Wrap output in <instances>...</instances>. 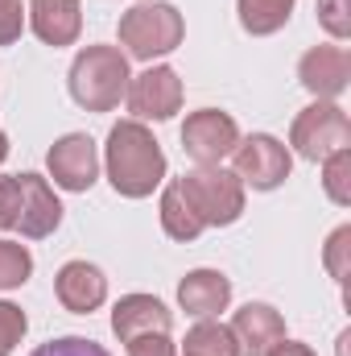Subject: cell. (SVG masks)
I'll use <instances>...</instances> for the list:
<instances>
[{
	"label": "cell",
	"mask_w": 351,
	"mask_h": 356,
	"mask_svg": "<svg viewBox=\"0 0 351 356\" xmlns=\"http://www.w3.org/2000/svg\"><path fill=\"white\" fill-rule=\"evenodd\" d=\"M166 178V154L141 120H120L108 133V182L124 199H145Z\"/></svg>",
	"instance_id": "6da1fadb"
},
{
	"label": "cell",
	"mask_w": 351,
	"mask_h": 356,
	"mask_svg": "<svg viewBox=\"0 0 351 356\" xmlns=\"http://www.w3.org/2000/svg\"><path fill=\"white\" fill-rule=\"evenodd\" d=\"M128 58L116 46H87L71 63V95L87 112H112L128 91Z\"/></svg>",
	"instance_id": "7a4b0ae2"
},
{
	"label": "cell",
	"mask_w": 351,
	"mask_h": 356,
	"mask_svg": "<svg viewBox=\"0 0 351 356\" xmlns=\"http://www.w3.org/2000/svg\"><path fill=\"white\" fill-rule=\"evenodd\" d=\"M182 33H186L182 13L174 4H162V0L157 4H132L120 17V46L141 63H153V58L178 50Z\"/></svg>",
	"instance_id": "3957f363"
},
{
	"label": "cell",
	"mask_w": 351,
	"mask_h": 356,
	"mask_svg": "<svg viewBox=\"0 0 351 356\" xmlns=\"http://www.w3.org/2000/svg\"><path fill=\"white\" fill-rule=\"evenodd\" d=\"M178 186L198 211L203 228H228L244 211V182L223 166H198L186 178H178Z\"/></svg>",
	"instance_id": "277c9868"
},
{
	"label": "cell",
	"mask_w": 351,
	"mask_h": 356,
	"mask_svg": "<svg viewBox=\"0 0 351 356\" xmlns=\"http://www.w3.org/2000/svg\"><path fill=\"white\" fill-rule=\"evenodd\" d=\"M289 145L306 158V162H327L331 154L351 149V120L335 99H318L310 108L298 112L293 129H289Z\"/></svg>",
	"instance_id": "5b68a950"
},
{
	"label": "cell",
	"mask_w": 351,
	"mask_h": 356,
	"mask_svg": "<svg viewBox=\"0 0 351 356\" xmlns=\"http://www.w3.org/2000/svg\"><path fill=\"white\" fill-rule=\"evenodd\" d=\"M240 145V129L228 112L219 108H203V112H190L186 124H182V149L186 158H194L198 166H219L232 149Z\"/></svg>",
	"instance_id": "8992f818"
},
{
	"label": "cell",
	"mask_w": 351,
	"mask_h": 356,
	"mask_svg": "<svg viewBox=\"0 0 351 356\" xmlns=\"http://www.w3.org/2000/svg\"><path fill=\"white\" fill-rule=\"evenodd\" d=\"M232 154H236V170L232 175L240 178V182H248L252 191H277L289 178V166H293L289 149L277 137H268V133H252Z\"/></svg>",
	"instance_id": "52a82bcc"
},
{
	"label": "cell",
	"mask_w": 351,
	"mask_h": 356,
	"mask_svg": "<svg viewBox=\"0 0 351 356\" xmlns=\"http://www.w3.org/2000/svg\"><path fill=\"white\" fill-rule=\"evenodd\" d=\"M128 112L141 120H170L182 108V79L174 67H149L128 79Z\"/></svg>",
	"instance_id": "ba28073f"
},
{
	"label": "cell",
	"mask_w": 351,
	"mask_h": 356,
	"mask_svg": "<svg viewBox=\"0 0 351 356\" xmlns=\"http://www.w3.org/2000/svg\"><path fill=\"white\" fill-rule=\"evenodd\" d=\"M46 166L54 182L62 191H91L95 178H99V154H95V141L87 133H67L62 141H54V149L46 154Z\"/></svg>",
	"instance_id": "9c48e42d"
},
{
	"label": "cell",
	"mask_w": 351,
	"mask_h": 356,
	"mask_svg": "<svg viewBox=\"0 0 351 356\" xmlns=\"http://www.w3.org/2000/svg\"><path fill=\"white\" fill-rule=\"evenodd\" d=\"M298 79H302V88L310 91V95H318V99L343 95L351 83L348 50L343 46H314V50H306L302 63H298Z\"/></svg>",
	"instance_id": "30bf717a"
},
{
	"label": "cell",
	"mask_w": 351,
	"mask_h": 356,
	"mask_svg": "<svg viewBox=\"0 0 351 356\" xmlns=\"http://www.w3.org/2000/svg\"><path fill=\"white\" fill-rule=\"evenodd\" d=\"M17 182H21V211H17L21 236H29V241L50 236V232L62 224V203H58V195L50 191V182L42 175H17Z\"/></svg>",
	"instance_id": "8fae6325"
},
{
	"label": "cell",
	"mask_w": 351,
	"mask_h": 356,
	"mask_svg": "<svg viewBox=\"0 0 351 356\" xmlns=\"http://www.w3.org/2000/svg\"><path fill=\"white\" fill-rule=\"evenodd\" d=\"M232 340H236L240 356H268L285 340V319L268 302H248L232 319Z\"/></svg>",
	"instance_id": "7c38bea8"
},
{
	"label": "cell",
	"mask_w": 351,
	"mask_h": 356,
	"mask_svg": "<svg viewBox=\"0 0 351 356\" xmlns=\"http://www.w3.org/2000/svg\"><path fill=\"white\" fill-rule=\"evenodd\" d=\"M170 327H174V315L153 294H124L112 311V332L124 344L137 336H170Z\"/></svg>",
	"instance_id": "4fadbf2b"
},
{
	"label": "cell",
	"mask_w": 351,
	"mask_h": 356,
	"mask_svg": "<svg viewBox=\"0 0 351 356\" xmlns=\"http://www.w3.org/2000/svg\"><path fill=\"white\" fill-rule=\"evenodd\" d=\"M54 294H58V302L67 311L91 315L108 298V277L99 273V266H91V261H67V266L58 269V277H54Z\"/></svg>",
	"instance_id": "5bb4252c"
},
{
	"label": "cell",
	"mask_w": 351,
	"mask_h": 356,
	"mask_svg": "<svg viewBox=\"0 0 351 356\" xmlns=\"http://www.w3.org/2000/svg\"><path fill=\"white\" fill-rule=\"evenodd\" d=\"M29 29L46 46H71L83 29L79 0H29Z\"/></svg>",
	"instance_id": "9a60e30c"
},
{
	"label": "cell",
	"mask_w": 351,
	"mask_h": 356,
	"mask_svg": "<svg viewBox=\"0 0 351 356\" xmlns=\"http://www.w3.org/2000/svg\"><path fill=\"white\" fill-rule=\"evenodd\" d=\"M178 302H182L186 315H194V319H211V315H219V311L232 302V282H228L219 269H194V273L182 277V286H178Z\"/></svg>",
	"instance_id": "2e32d148"
},
{
	"label": "cell",
	"mask_w": 351,
	"mask_h": 356,
	"mask_svg": "<svg viewBox=\"0 0 351 356\" xmlns=\"http://www.w3.org/2000/svg\"><path fill=\"white\" fill-rule=\"evenodd\" d=\"M162 228H166L170 241H198L203 236V220H198V211L190 207V199L182 195L178 182H170L162 191Z\"/></svg>",
	"instance_id": "e0dca14e"
},
{
	"label": "cell",
	"mask_w": 351,
	"mask_h": 356,
	"mask_svg": "<svg viewBox=\"0 0 351 356\" xmlns=\"http://www.w3.org/2000/svg\"><path fill=\"white\" fill-rule=\"evenodd\" d=\"M236 8H240V25L252 38H268L289 21L293 0H236Z\"/></svg>",
	"instance_id": "ac0fdd59"
},
{
	"label": "cell",
	"mask_w": 351,
	"mask_h": 356,
	"mask_svg": "<svg viewBox=\"0 0 351 356\" xmlns=\"http://www.w3.org/2000/svg\"><path fill=\"white\" fill-rule=\"evenodd\" d=\"M186 356H240L232 327L223 323H198L186 332Z\"/></svg>",
	"instance_id": "d6986e66"
},
{
	"label": "cell",
	"mask_w": 351,
	"mask_h": 356,
	"mask_svg": "<svg viewBox=\"0 0 351 356\" xmlns=\"http://www.w3.org/2000/svg\"><path fill=\"white\" fill-rule=\"evenodd\" d=\"M323 191L339 207L351 203V149H339V154H331L323 162Z\"/></svg>",
	"instance_id": "ffe728a7"
},
{
	"label": "cell",
	"mask_w": 351,
	"mask_h": 356,
	"mask_svg": "<svg viewBox=\"0 0 351 356\" xmlns=\"http://www.w3.org/2000/svg\"><path fill=\"white\" fill-rule=\"evenodd\" d=\"M29 273H33V257H29V249L17 245V241H0V290H17V286H25Z\"/></svg>",
	"instance_id": "44dd1931"
},
{
	"label": "cell",
	"mask_w": 351,
	"mask_h": 356,
	"mask_svg": "<svg viewBox=\"0 0 351 356\" xmlns=\"http://www.w3.org/2000/svg\"><path fill=\"white\" fill-rule=\"evenodd\" d=\"M327 273L335 277V282H348L351 273V228L343 224V228H335L331 232V241H327Z\"/></svg>",
	"instance_id": "7402d4cb"
},
{
	"label": "cell",
	"mask_w": 351,
	"mask_h": 356,
	"mask_svg": "<svg viewBox=\"0 0 351 356\" xmlns=\"http://www.w3.org/2000/svg\"><path fill=\"white\" fill-rule=\"evenodd\" d=\"M29 356H112L103 344H95L87 336H58L50 344H37Z\"/></svg>",
	"instance_id": "603a6c76"
},
{
	"label": "cell",
	"mask_w": 351,
	"mask_h": 356,
	"mask_svg": "<svg viewBox=\"0 0 351 356\" xmlns=\"http://www.w3.org/2000/svg\"><path fill=\"white\" fill-rule=\"evenodd\" d=\"M318 25L335 42H348L351 38V0H318Z\"/></svg>",
	"instance_id": "cb8c5ba5"
},
{
	"label": "cell",
	"mask_w": 351,
	"mask_h": 356,
	"mask_svg": "<svg viewBox=\"0 0 351 356\" xmlns=\"http://www.w3.org/2000/svg\"><path fill=\"white\" fill-rule=\"evenodd\" d=\"M25 327H29L25 311L12 307V302H0V356H12V348H17L21 336H25Z\"/></svg>",
	"instance_id": "d4e9b609"
},
{
	"label": "cell",
	"mask_w": 351,
	"mask_h": 356,
	"mask_svg": "<svg viewBox=\"0 0 351 356\" xmlns=\"http://www.w3.org/2000/svg\"><path fill=\"white\" fill-rule=\"evenodd\" d=\"M21 211V182L17 175H0V228H17Z\"/></svg>",
	"instance_id": "484cf974"
},
{
	"label": "cell",
	"mask_w": 351,
	"mask_h": 356,
	"mask_svg": "<svg viewBox=\"0 0 351 356\" xmlns=\"http://www.w3.org/2000/svg\"><path fill=\"white\" fill-rule=\"evenodd\" d=\"M25 29V8L21 0H0V46H12Z\"/></svg>",
	"instance_id": "4316f807"
},
{
	"label": "cell",
	"mask_w": 351,
	"mask_h": 356,
	"mask_svg": "<svg viewBox=\"0 0 351 356\" xmlns=\"http://www.w3.org/2000/svg\"><path fill=\"white\" fill-rule=\"evenodd\" d=\"M128 356H178L170 336H137L128 340Z\"/></svg>",
	"instance_id": "83f0119b"
},
{
	"label": "cell",
	"mask_w": 351,
	"mask_h": 356,
	"mask_svg": "<svg viewBox=\"0 0 351 356\" xmlns=\"http://www.w3.org/2000/svg\"><path fill=\"white\" fill-rule=\"evenodd\" d=\"M268 356H314V353H310L306 344H298V340H281V344H277Z\"/></svg>",
	"instance_id": "f1b7e54d"
},
{
	"label": "cell",
	"mask_w": 351,
	"mask_h": 356,
	"mask_svg": "<svg viewBox=\"0 0 351 356\" xmlns=\"http://www.w3.org/2000/svg\"><path fill=\"white\" fill-rule=\"evenodd\" d=\"M4 158H8V137L0 133V162H4Z\"/></svg>",
	"instance_id": "f546056e"
}]
</instances>
